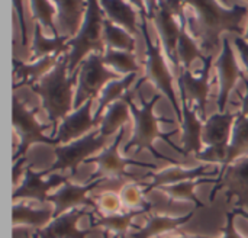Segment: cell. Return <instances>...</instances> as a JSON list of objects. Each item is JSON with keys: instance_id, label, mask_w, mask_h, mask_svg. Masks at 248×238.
I'll return each mask as SVG.
<instances>
[{"instance_id": "obj_18", "label": "cell", "mask_w": 248, "mask_h": 238, "mask_svg": "<svg viewBox=\"0 0 248 238\" xmlns=\"http://www.w3.org/2000/svg\"><path fill=\"white\" fill-rule=\"evenodd\" d=\"M92 214L93 212H89L83 208L68 211L58 218H54L49 225L38 231L33 238H87L92 230H80L78 221L86 215L90 217Z\"/></svg>"}, {"instance_id": "obj_7", "label": "cell", "mask_w": 248, "mask_h": 238, "mask_svg": "<svg viewBox=\"0 0 248 238\" xmlns=\"http://www.w3.org/2000/svg\"><path fill=\"white\" fill-rule=\"evenodd\" d=\"M185 6L180 1H148L145 7L148 9L147 13L153 19L157 33L160 36V44L164 48L166 57L171 61L176 70V77L182 70L179 57H177V44L180 38L182 25L180 20L177 22L176 15Z\"/></svg>"}, {"instance_id": "obj_41", "label": "cell", "mask_w": 248, "mask_h": 238, "mask_svg": "<svg viewBox=\"0 0 248 238\" xmlns=\"http://www.w3.org/2000/svg\"><path fill=\"white\" fill-rule=\"evenodd\" d=\"M243 79V81H244V84H246V89H247V92H246V95L244 96H241V109H240V115H243V116H247L248 118V79L246 76H243L241 77Z\"/></svg>"}, {"instance_id": "obj_1", "label": "cell", "mask_w": 248, "mask_h": 238, "mask_svg": "<svg viewBox=\"0 0 248 238\" xmlns=\"http://www.w3.org/2000/svg\"><path fill=\"white\" fill-rule=\"evenodd\" d=\"M192 9L187 16V29L198 41L205 57H215L221 52V36L224 32L243 35V20L248 15V6L234 4L232 7L221 6L218 1H186Z\"/></svg>"}, {"instance_id": "obj_33", "label": "cell", "mask_w": 248, "mask_h": 238, "mask_svg": "<svg viewBox=\"0 0 248 238\" xmlns=\"http://www.w3.org/2000/svg\"><path fill=\"white\" fill-rule=\"evenodd\" d=\"M103 39H105L106 48H112V49L134 52L137 47L135 36H132L124 28L115 25L108 17H105L103 20Z\"/></svg>"}, {"instance_id": "obj_24", "label": "cell", "mask_w": 248, "mask_h": 238, "mask_svg": "<svg viewBox=\"0 0 248 238\" xmlns=\"http://www.w3.org/2000/svg\"><path fill=\"white\" fill-rule=\"evenodd\" d=\"M100 7L115 25L128 31L132 36L141 35V25L138 23V13L134 4L122 0H103L100 1Z\"/></svg>"}, {"instance_id": "obj_32", "label": "cell", "mask_w": 248, "mask_h": 238, "mask_svg": "<svg viewBox=\"0 0 248 238\" xmlns=\"http://www.w3.org/2000/svg\"><path fill=\"white\" fill-rule=\"evenodd\" d=\"M246 154H248V118L238 113V118L235 119V124L232 128V137H231V143L228 148L227 161L222 170L230 167L234 161L244 157Z\"/></svg>"}, {"instance_id": "obj_42", "label": "cell", "mask_w": 248, "mask_h": 238, "mask_svg": "<svg viewBox=\"0 0 248 238\" xmlns=\"http://www.w3.org/2000/svg\"><path fill=\"white\" fill-rule=\"evenodd\" d=\"M234 212H235L237 215H240V217L246 218V220L248 221V211H244L243 208H235V209H234Z\"/></svg>"}, {"instance_id": "obj_8", "label": "cell", "mask_w": 248, "mask_h": 238, "mask_svg": "<svg viewBox=\"0 0 248 238\" xmlns=\"http://www.w3.org/2000/svg\"><path fill=\"white\" fill-rule=\"evenodd\" d=\"M238 113L217 112L206 119L203 125L202 140L208 145L201 154H196L195 159L205 163H221L222 166L227 161L228 148L232 137V128Z\"/></svg>"}, {"instance_id": "obj_27", "label": "cell", "mask_w": 248, "mask_h": 238, "mask_svg": "<svg viewBox=\"0 0 248 238\" xmlns=\"http://www.w3.org/2000/svg\"><path fill=\"white\" fill-rule=\"evenodd\" d=\"M186 4L179 10V20L182 25V31H180V38H179V44H177V57L180 61V65H183L185 70H190L192 63L195 60H205L206 57L203 55L198 41L192 36V33L187 31V16L185 13Z\"/></svg>"}, {"instance_id": "obj_6", "label": "cell", "mask_w": 248, "mask_h": 238, "mask_svg": "<svg viewBox=\"0 0 248 238\" xmlns=\"http://www.w3.org/2000/svg\"><path fill=\"white\" fill-rule=\"evenodd\" d=\"M125 129L122 128L118 134L116 138L112 141V144L109 147H106L99 156L96 157H90L86 163H94L97 164V170H94L92 173V176L87 179V182H94V180H105V182H112V183H118L119 188H125L126 185L132 183H140V177H137L132 173L126 172L128 166H141L145 169H157L155 164H148V163H141L132 159H126L119 153V145L121 141L125 135Z\"/></svg>"}, {"instance_id": "obj_16", "label": "cell", "mask_w": 248, "mask_h": 238, "mask_svg": "<svg viewBox=\"0 0 248 238\" xmlns=\"http://www.w3.org/2000/svg\"><path fill=\"white\" fill-rule=\"evenodd\" d=\"M92 105L93 99L87 100L81 108L74 109L65 119L61 121L58 129H57V141L62 145L70 144L73 141H77L92 131L99 129L102 121L92 116Z\"/></svg>"}, {"instance_id": "obj_30", "label": "cell", "mask_w": 248, "mask_h": 238, "mask_svg": "<svg viewBox=\"0 0 248 238\" xmlns=\"http://www.w3.org/2000/svg\"><path fill=\"white\" fill-rule=\"evenodd\" d=\"M129 106L128 103L121 99L109 106L106 113L102 118V124L99 127V134L102 137H112L116 132H119L122 128H125L126 122L129 121Z\"/></svg>"}, {"instance_id": "obj_43", "label": "cell", "mask_w": 248, "mask_h": 238, "mask_svg": "<svg viewBox=\"0 0 248 238\" xmlns=\"http://www.w3.org/2000/svg\"><path fill=\"white\" fill-rule=\"evenodd\" d=\"M243 38H244V39H246V41H247V42H248V28H247V32H246V35H244Z\"/></svg>"}, {"instance_id": "obj_38", "label": "cell", "mask_w": 248, "mask_h": 238, "mask_svg": "<svg viewBox=\"0 0 248 238\" xmlns=\"http://www.w3.org/2000/svg\"><path fill=\"white\" fill-rule=\"evenodd\" d=\"M235 212L234 211H230L227 212V222L225 225L222 227V237L219 238H244L240 236V233L237 231L235 228ZM196 238H209L205 237V236H196Z\"/></svg>"}, {"instance_id": "obj_39", "label": "cell", "mask_w": 248, "mask_h": 238, "mask_svg": "<svg viewBox=\"0 0 248 238\" xmlns=\"http://www.w3.org/2000/svg\"><path fill=\"white\" fill-rule=\"evenodd\" d=\"M13 4V9L16 10V15H17V19H19V23H20V33H22V45L23 47H28V31H26V25H25V17H23V3L16 0L12 3Z\"/></svg>"}, {"instance_id": "obj_22", "label": "cell", "mask_w": 248, "mask_h": 238, "mask_svg": "<svg viewBox=\"0 0 248 238\" xmlns=\"http://www.w3.org/2000/svg\"><path fill=\"white\" fill-rule=\"evenodd\" d=\"M148 212V209H132V211H124L115 215H108V217H93L90 215V222L92 228L93 227H100L105 231V238H126L129 234L131 228L140 230L141 227L135 225L132 221L134 218Z\"/></svg>"}, {"instance_id": "obj_35", "label": "cell", "mask_w": 248, "mask_h": 238, "mask_svg": "<svg viewBox=\"0 0 248 238\" xmlns=\"http://www.w3.org/2000/svg\"><path fill=\"white\" fill-rule=\"evenodd\" d=\"M29 7L32 10V16H33L35 22L41 23L42 28L51 29L54 36H60L58 26L55 23V19H57L55 3L44 1V0H35V1H29Z\"/></svg>"}, {"instance_id": "obj_13", "label": "cell", "mask_w": 248, "mask_h": 238, "mask_svg": "<svg viewBox=\"0 0 248 238\" xmlns=\"http://www.w3.org/2000/svg\"><path fill=\"white\" fill-rule=\"evenodd\" d=\"M221 189H227L228 202L231 201V198H237L238 208H248V156L238 159L225 170H219L218 185L212 189L209 195L211 202L215 201L217 193Z\"/></svg>"}, {"instance_id": "obj_4", "label": "cell", "mask_w": 248, "mask_h": 238, "mask_svg": "<svg viewBox=\"0 0 248 238\" xmlns=\"http://www.w3.org/2000/svg\"><path fill=\"white\" fill-rule=\"evenodd\" d=\"M132 4L140 7V16H141V33L144 36L145 41V71L144 76L138 80L135 90L140 89L141 83L150 80L151 83L155 84V87L170 100V103L174 108L176 112V118L177 122L182 125L183 122V113H182V108L179 105V99L174 93V76L171 74L166 57L161 51V44H154L151 41L150 32H148V13H147V7L145 3L142 1H134Z\"/></svg>"}, {"instance_id": "obj_11", "label": "cell", "mask_w": 248, "mask_h": 238, "mask_svg": "<svg viewBox=\"0 0 248 238\" xmlns=\"http://www.w3.org/2000/svg\"><path fill=\"white\" fill-rule=\"evenodd\" d=\"M106 140L108 138L102 137L99 134V129H96L77 141L55 147V161L51 167L42 172L44 176L51 175L57 170H67V169H70L71 175L76 176L78 166L81 163H86L90 159V156L102 150L106 144Z\"/></svg>"}, {"instance_id": "obj_29", "label": "cell", "mask_w": 248, "mask_h": 238, "mask_svg": "<svg viewBox=\"0 0 248 238\" xmlns=\"http://www.w3.org/2000/svg\"><path fill=\"white\" fill-rule=\"evenodd\" d=\"M206 183H212L217 186L218 177L217 179L202 177V179H196V180H187V182H182V183H176V185H170V186H163L157 190L166 193L169 196L170 204L176 202V201H186V202H192L195 205V208L199 209V208H205V204L196 196L195 190L198 186L206 185Z\"/></svg>"}, {"instance_id": "obj_37", "label": "cell", "mask_w": 248, "mask_h": 238, "mask_svg": "<svg viewBox=\"0 0 248 238\" xmlns=\"http://www.w3.org/2000/svg\"><path fill=\"white\" fill-rule=\"evenodd\" d=\"M140 188H142V186H140ZM140 188L134 183H129L125 188H122L119 195H121L124 208H126L129 211H132V209H148V211H151L153 205L144 199L145 195H144L142 189H140Z\"/></svg>"}, {"instance_id": "obj_23", "label": "cell", "mask_w": 248, "mask_h": 238, "mask_svg": "<svg viewBox=\"0 0 248 238\" xmlns=\"http://www.w3.org/2000/svg\"><path fill=\"white\" fill-rule=\"evenodd\" d=\"M58 32L62 36L74 38L83 26L87 1H55Z\"/></svg>"}, {"instance_id": "obj_5", "label": "cell", "mask_w": 248, "mask_h": 238, "mask_svg": "<svg viewBox=\"0 0 248 238\" xmlns=\"http://www.w3.org/2000/svg\"><path fill=\"white\" fill-rule=\"evenodd\" d=\"M103 15L105 13L100 7V1H87L83 26L78 33L67 42V47L70 48L68 71H76L90 54H102L106 51V44L103 39Z\"/></svg>"}, {"instance_id": "obj_19", "label": "cell", "mask_w": 248, "mask_h": 238, "mask_svg": "<svg viewBox=\"0 0 248 238\" xmlns=\"http://www.w3.org/2000/svg\"><path fill=\"white\" fill-rule=\"evenodd\" d=\"M209 164H202L198 169H182L179 166L176 167H170L166 170H160L157 173L150 172L145 177H151V183L144 186L142 192L144 195H148L151 190L154 189H160L163 186H170V185H176V183H182V182H187V180H196V179H202L203 176H217L219 175V172L217 169L214 170H208Z\"/></svg>"}, {"instance_id": "obj_36", "label": "cell", "mask_w": 248, "mask_h": 238, "mask_svg": "<svg viewBox=\"0 0 248 238\" xmlns=\"http://www.w3.org/2000/svg\"><path fill=\"white\" fill-rule=\"evenodd\" d=\"M96 202V211L94 214H102L103 217L108 215H115L119 212H124V204L121 199V195L116 193L115 190H105L96 196H93Z\"/></svg>"}, {"instance_id": "obj_21", "label": "cell", "mask_w": 248, "mask_h": 238, "mask_svg": "<svg viewBox=\"0 0 248 238\" xmlns=\"http://www.w3.org/2000/svg\"><path fill=\"white\" fill-rule=\"evenodd\" d=\"M60 57L58 55H49L44 57L38 61L32 63H23L15 58L13 63V71H15V84L13 89H17L20 86H33L39 83L46 74H49L55 65L58 64Z\"/></svg>"}, {"instance_id": "obj_31", "label": "cell", "mask_w": 248, "mask_h": 238, "mask_svg": "<svg viewBox=\"0 0 248 238\" xmlns=\"http://www.w3.org/2000/svg\"><path fill=\"white\" fill-rule=\"evenodd\" d=\"M135 79H137V73H132L129 76H125L124 79L110 81L105 87V90L102 92V95L99 97V106H97V111L94 113V118L102 121L105 109H109L110 105H113L115 102L124 99V96L126 95V90L132 86Z\"/></svg>"}, {"instance_id": "obj_3", "label": "cell", "mask_w": 248, "mask_h": 238, "mask_svg": "<svg viewBox=\"0 0 248 238\" xmlns=\"http://www.w3.org/2000/svg\"><path fill=\"white\" fill-rule=\"evenodd\" d=\"M68 52L62 54L55 68L46 74L39 83L31 89L41 97L42 108L45 109L52 125V138L57 135L58 121L65 119L74 109V86L78 77V68L68 77Z\"/></svg>"}, {"instance_id": "obj_12", "label": "cell", "mask_w": 248, "mask_h": 238, "mask_svg": "<svg viewBox=\"0 0 248 238\" xmlns=\"http://www.w3.org/2000/svg\"><path fill=\"white\" fill-rule=\"evenodd\" d=\"M212 60L214 57H206L202 63L203 67L201 70L199 76H193L190 70L182 68L177 74V83L180 89L182 100L190 102L196 111L199 112V116L203 122H206V105H208V96L211 90V68H212Z\"/></svg>"}, {"instance_id": "obj_26", "label": "cell", "mask_w": 248, "mask_h": 238, "mask_svg": "<svg viewBox=\"0 0 248 238\" xmlns=\"http://www.w3.org/2000/svg\"><path fill=\"white\" fill-rule=\"evenodd\" d=\"M68 36H52V38H46L42 32V25L35 22V28H33V41L31 45V63L32 61H38L44 57H49V55H58L61 57L62 54H67V42H68Z\"/></svg>"}, {"instance_id": "obj_15", "label": "cell", "mask_w": 248, "mask_h": 238, "mask_svg": "<svg viewBox=\"0 0 248 238\" xmlns=\"http://www.w3.org/2000/svg\"><path fill=\"white\" fill-rule=\"evenodd\" d=\"M215 68H217L218 81H219V93H218L217 105L219 108V112L224 113L230 95L234 90L237 80L244 76L241 68L238 67L235 54L232 51V47L228 38H222V49L215 61Z\"/></svg>"}, {"instance_id": "obj_17", "label": "cell", "mask_w": 248, "mask_h": 238, "mask_svg": "<svg viewBox=\"0 0 248 238\" xmlns=\"http://www.w3.org/2000/svg\"><path fill=\"white\" fill-rule=\"evenodd\" d=\"M42 176H44L42 172L36 173L32 170L31 164H28L25 167V179L13 190L15 204L19 199H33L41 204H45L49 196L48 195L49 190H52L54 188H58L60 185L64 186L68 182V177L61 176V175H51L49 179H46V180H44Z\"/></svg>"}, {"instance_id": "obj_44", "label": "cell", "mask_w": 248, "mask_h": 238, "mask_svg": "<svg viewBox=\"0 0 248 238\" xmlns=\"http://www.w3.org/2000/svg\"><path fill=\"white\" fill-rule=\"evenodd\" d=\"M25 237H26V238H33V237H29V234H25Z\"/></svg>"}, {"instance_id": "obj_20", "label": "cell", "mask_w": 248, "mask_h": 238, "mask_svg": "<svg viewBox=\"0 0 248 238\" xmlns=\"http://www.w3.org/2000/svg\"><path fill=\"white\" fill-rule=\"evenodd\" d=\"M182 113H183V122H182V145L185 150V156L187 157L190 153L201 154L202 145H203V140H202V134H203V121L201 119L196 108L186 100H182Z\"/></svg>"}, {"instance_id": "obj_2", "label": "cell", "mask_w": 248, "mask_h": 238, "mask_svg": "<svg viewBox=\"0 0 248 238\" xmlns=\"http://www.w3.org/2000/svg\"><path fill=\"white\" fill-rule=\"evenodd\" d=\"M160 97H161V95H155L151 100L147 102L144 99V96L140 93L141 106L138 108L134 103L131 93H126L124 96V100L128 103V106L131 109V113H132V118H134V132H132V137H131L129 143L124 147V151L128 153L131 148H137V153L148 150L157 160H163V161H169V163H173V164H179V161H176V160H173V159H170V157H167L164 154H160L158 150L154 147V141L155 140H163L173 150H176L177 153L185 156L183 147H177L176 144H173L170 141V137L176 135L179 132V129H174V131L167 132V134H164V132H161L158 129V124L160 122L174 124V119H169L166 116H157L154 113V106L160 100Z\"/></svg>"}, {"instance_id": "obj_25", "label": "cell", "mask_w": 248, "mask_h": 238, "mask_svg": "<svg viewBox=\"0 0 248 238\" xmlns=\"http://www.w3.org/2000/svg\"><path fill=\"white\" fill-rule=\"evenodd\" d=\"M195 212H196V209H192L189 214H186L183 217L151 215L147 220L144 227H141L135 233H131V238H154L157 236H161V234L177 231L182 225L187 224L193 218Z\"/></svg>"}, {"instance_id": "obj_28", "label": "cell", "mask_w": 248, "mask_h": 238, "mask_svg": "<svg viewBox=\"0 0 248 238\" xmlns=\"http://www.w3.org/2000/svg\"><path fill=\"white\" fill-rule=\"evenodd\" d=\"M54 220V206L35 209L26 206L23 204L13 205V225L17 227H31L35 228L36 233L44 230Z\"/></svg>"}, {"instance_id": "obj_14", "label": "cell", "mask_w": 248, "mask_h": 238, "mask_svg": "<svg viewBox=\"0 0 248 238\" xmlns=\"http://www.w3.org/2000/svg\"><path fill=\"white\" fill-rule=\"evenodd\" d=\"M102 183H105V180L102 179L87 182L86 185H74L67 182L60 190L49 195L46 199V202H51L54 205V218H58L60 215L73 209H81L84 206H90L96 211V202L93 198H89L87 193Z\"/></svg>"}, {"instance_id": "obj_34", "label": "cell", "mask_w": 248, "mask_h": 238, "mask_svg": "<svg viewBox=\"0 0 248 238\" xmlns=\"http://www.w3.org/2000/svg\"><path fill=\"white\" fill-rule=\"evenodd\" d=\"M103 64L110 67L118 74H125L129 76L132 73L140 71V64L137 63V57L134 52L128 51H119V49H112L106 48L103 54Z\"/></svg>"}, {"instance_id": "obj_40", "label": "cell", "mask_w": 248, "mask_h": 238, "mask_svg": "<svg viewBox=\"0 0 248 238\" xmlns=\"http://www.w3.org/2000/svg\"><path fill=\"white\" fill-rule=\"evenodd\" d=\"M234 44H235V47H237V49L240 52V57H241V60H243V63H244V65H246L248 71V42L243 36H237L234 39Z\"/></svg>"}, {"instance_id": "obj_10", "label": "cell", "mask_w": 248, "mask_h": 238, "mask_svg": "<svg viewBox=\"0 0 248 238\" xmlns=\"http://www.w3.org/2000/svg\"><path fill=\"white\" fill-rule=\"evenodd\" d=\"M13 127L16 134L19 135V147L16 148V153L13 154V161H17L25 157V153L33 145V144H49L58 147L60 143L57 138L46 137L44 134L45 125H41L36 121V111L29 109L19 97L13 96Z\"/></svg>"}, {"instance_id": "obj_9", "label": "cell", "mask_w": 248, "mask_h": 238, "mask_svg": "<svg viewBox=\"0 0 248 238\" xmlns=\"http://www.w3.org/2000/svg\"><path fill=\"white\" fill-rule=\"evenodd\" d=\"M118 73L108 68L103 64V54H90L78 67V83L74 96V109L81 108L87 100L96 99L105 87L113 81L119 80Z\"/></svg>"}]
</instances>
